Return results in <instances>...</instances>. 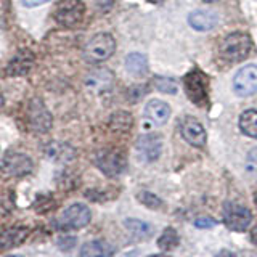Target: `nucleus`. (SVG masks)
Masks as SVG:
<instances>
[{
    "label": "nucleus",
    "mask_w": 257,
    "mask_h": 257,
    "mask_svg": "<svg viewBox=\"0 0 257 257\" xmlns=\"http://www.w3.org/2000/svg\"><path fill=\"white\" fill-rule=\"evenodd\" d=\"M203 2H207V4H211V2H215V0H203Z\"/></svg>",
    "instance_id": "nucleus-34"
},
{
    "label": "nucleus",
    "mask_w": 257,
    "mask_h": 257,
    "mask_svg": "<svg viewBox=\"0 0 257 257\" xmlns=\"http://www.w3.org/2000/svg\"><path fill=\"white\" fill-rule=\"evenodd\" d=\"M145 116L151 122L158 125H163L171 117V106L163 100H150L145 106Z\"/></svg>",
    "instance_id": "nucleus-14"
},
{
    "label": "nucleus",
    "mask_w": 257,
    "mask_h": 257,
    "mask_svg": "<svg viewBox=\"0 0 257 257\" xmlns=\"http://www.w3.org/2000/svg\"><path fill=\"white\" fill-rule=\"evenodd\" d=\"M125 228L135 235L137 238H148L151 235V227L148 223H145L142 220H137V219H127L124 222Z\"/></svg>",
    "instance_id": "nucleus-23"
},
{
    "label": "nucleus",
    "mask_w": 257,
    "mask_h": 257,
    "mask_svg": "<svg viewBox=\"0 0 257 257\" xmlns=\"http://www.w3.org/2000/svg\"><path fill=\"white\" fill-rule=\"evenodd\" d=\"M23 5H26L28 8H34V7H39V5H42V4H47V2H50V0H21Z\"/></svg>",
    "instance_id": "nucleus-29"
},
{
    "label": "nucleus",
    "mask_w": 257,
    "mask_h": 257,
    "mask_svg": "<svg viewBox=\"0 0 257 257\" xmlns=\"http://www.w3.org/2000/svg\"><path fill=\"white\" fill-rule=\"evenodd\" d=\"M148 257H169L166 254H155V255H148Z\"/></svg>",
    "instance_id": "nucleus-32"
},
{
    "label": "nucleus",
    "mask_w": 257,
    "mask_h": 257,
    "mask_svg": "<svg viewBox=\"0 0 257 257\" xmlns=\"http://www.w3.org/2000/svg\"><path fill=\"white\" fill-rule=\"evenodd\" d=\"M95 164L108 177H117L125 171V158L114 150L100 151L95 158Z\"/></svg>",
    "instance_id": "nucleus-8"
},
{
    "label": "nucleus",
    "mask_w": 257,
    "mask_h": 257,
    "mask_svg": "<svg viewBox=\"0 0 257 257\" xmlns=\"http://www.w3.org/2000/svg\"><path fill=\"white\" fill-rule=\"evenodd\" d=\"M137 156L142 163H153L161 156V150H163V140L158 135H143L137 142Z\"/></svg>",
    "instance_id": "nucleus-9"
},
{
    "label": "nucleus",
    "mask_w": 257,
    "mask_h": 257,
    "mask_svg": "<svg viewBox=\"0 0 257 257\" xmlns=\"http://www.w3.org/2000/svg\"><path fill=\"white\" fill-rule=\"evenodd\" d=\"M233 90L238 96H251L257 93V66L246 64L233 79Z\"/></svg>",
    "instance_id": "nucleus-7"
},
{
    "label": "nucleus",
    "mask_w": 257,
    "mask_h": 257,
    "mask_svg": "<svg viewBox=\"0 0 257 257\" xmlns=\"http://www.w3.org/2000/svg\"><path fill=\"white\" fill-rule=\"evenodd\" d=\"M155 84H156V88L159 92H163V93H177V82L174 79L171 77H156L155 80Z\"/></svg>",
    "instance_id": "nucleus-24"
},
{
    "label": "nucleus",
    "mask_w": 257,
    "mask_h": 257,
    "mask_svg": "<svg viewBox=\"0 0 257 257\" xmlns=\"http://www.w3.org/2000/svg\"><path fill=\"white\" fill-rule=\"evenodd\" d=\"M251 37L244 32H231L222 40L220 44V55L223 60L230 63L243 61L246 56L251 53Z\"/></svg>",
    "instance_id": "nucleus-2"
},
{
    "label": "nucleus",
    "mask_w": 257,
    "mask_h": 257,
    "mask_svg": "<svg viewBox=\"0 0 257 257\" xmlns=\"http://www.w3.org/2000/svg\"><path fill=\"white\" fill-rule=\"evenodd\" d=\"M112 82H114V76H112V72L109 69H104V68L92 71L85 79L87 88L93 93L106 92L108 88H111Z\"/></svg>",
    "instance_id": "nucleus-12"
},
{
    "label": "nucleus",
    "mask_w": 257,
    "mask_h": 257,
    "mask_svg": "<svg viewBox=\"0 0 257 257\" xmlns=\"http://www.w3.org/2000/svg\"><path fill=\"white\" fill-rule=\"evenodd\" d=\"M76 243V238H68V239H60L58 244H60V249H64V251H68V249H72Z\"/></svg>",
    "instance_id": "nucleus-28"
},
{
    "label": "nucleus",
    "mask_w": 257,
    "mask_h": 257,
    "mask_svg": "<svg viewBox=\"0 0 257 257\" xmlns=\"http://www.w3.org/2000/svg\"><path fill=\"white\" fill-rule=\"evenodd\" d=\"M2 104H4V96L0 95V106H2Z\"/></svg>",
    "instance_id": "nucleus-33"
},
{
    "label": "nucleus",
    "mask_w": 257,
    "mask_h": 257,
    "mask_svg": "<svg viewBox=\"0 0 257 257\" xmlns=\"http://www.w3.org/2000/svg\"><path fill=\"white\" fill-rule=\"evenodd\" d=\"M125 69L134 77H145L148 74V60L142 53H131L125 58Z\"/></svg>",
    "instance_id": "nucleus-18"
},
{
    "label": "nucleus",
    "mask_w": 257,
    "mask_h": 257,
    "mask_svg": "<svg viewBox=\"0 0 257 257\" xmlns=\"http://www.w3.org/2000/svg\"><path fill=\"white\" fill-rule=\"evenodd\" d=\"M32 61H34V56L29 50H23L18 55L12 58L10 64H8L7 72L10 76H23V74H28V71L32 66Z\"/></svg>",
    "instance_id": "nucleus-16"
},
{
    "label": "nucleus",
    "mask_w": 257,
    "mask_h": 257,
    "mask_svg": "<svg viewBox=\"0 0 257 257\" xmlns=\"http://www.w3.org/2000/svg\"><path fill=\"white\" fill-rule=\"evenodd\" d=\"M85 5L82 0H60L55 10V20L64 28H76L84 20Z\"/></svg>",
    "instance_id": "nucleus-4"
},
{
    "label": "nucleus",
    "mask_w": 257,
    "mask_h": 257,
    "mask_svg": "<svg viewBox=\"0 0 257 257\" xmlns=\"http://www.w3.org/2000/svg\"><path fill=\"white\" fill-rule=\"evenodd\" d=\"M180 132L183 139L187 140L191 147L203 148L206 145V131H204V127L201 125L199 120H196L195 117H191V116L183 117L180 122Z\"/></svg>",
    "instance_id": "nucleus-11"
},
{
    "label": "nucleus",
    "mask_w": 257,
    "mask_h": 257,
    "mask_svg": "<svg viewBox=\"0 0 257 257\" xmlns=\"http://www.w3.org/2000/svg\"><path fill=\"white\" fill-rule=\"evenodd\" d=\"M29 119H31V127L36 132H47L52 127V114L48 109L44 106L42 101H32L31 109H29Z\"/></svg>",
    "instance_id": "nucleus-13"
},
{
    "label": "nucleus",
    "mask_w": 257,
    "mask_h": 257,
    "mask_svg": "<svg viewBox=\"0 0 257 257\" xmlns=\"http://www.w3.org/2000/svg\"><path fill=\"white\" fill-rule=\"evenodd\" d=\"M47 156L53 159V161H58V163H68L72 158H74V150H72L69 145L66 143H52L47 147Z\"/></svg>",
    "instance_id": "nucleus-20"
},
{
    "label": "nucleus",
    "mask_w": 257,
    "mask_h": 257,
    "mask_svg": "<svg viewBox=\"0 0 257 257\" xmlns=\"http://www.w3.org/2000/svg\"><path fill=\"white\" fill-rule=\"evenodd\" d=\"M223 222L230 230L244 231L252 222V214L244 206L228 203L223 207Z\"/></svg>",
    "instance_id": "nucleus-6"
},
{
    "label": "nucleus",
    "mask_w": 257,
    "mask_h": 257,
    "mask_svg": "<svg viewBox=\"0 0 257 257\" xmlns=\"http://www.w3.org/2000/svg\"><path fill=\"white\" fill-rule=\"evenodd\" d=\"M188 23H190V26L196 31H211L217 26V23H219V16L209 10H198V12L190 13Z\"/></svg>",
    "instance_id": "nucleus-15"
},
{
    "label": "nucleus",
    "mask_w": 257,
    "mask_h": 257,
    "mask_svg": "<svg viewBox=\"0 0 257 257\" xmlns=\"http://www.w3.org/2000/svg\"><path fill=\"white\" fill-rule=\"evenodd\" d=\"M183 88L185 93L193 104L199 108H204L209 104V77L203 71L193 69L183 77Z\"/></svg>",
    "instance_id": "nucleus-1"
},
{
    "label": "nucleus",
    "mask_w": 257,
    "mask_h": 257,
    "mask_svg": "<svg viewBox=\"0 0 257 257\" xmlns=\"http://www.w3.org/2000/svg\"><path fill=\"white\" fill-rule=\"evenodd\" d=\"M2 171L12 177H23L32 171V161L23 153H8L2 161Z\"/></svg>",
    "instance_id": "nucleus-10"
},
{
    "label": "nucleus",
    "mask_w": 257,
    "mask_h": 257,
    "mask_svg": "<svg viewBox=\"0 0 257 257\" xmlns=\"http://www.w3.org/2000/svg\"><path fill=\"white\" fill-rule=\"evenodd\" d=\"M28 236V228L24 227H13V228H8L5 231L0 233V249H12L20 246L24 239Z\"/></svg>",
    "instance_id": "nucleus-17"
},
{
    "label": "nucleus",
    "mask_w": 257,
    "mask_h": 257,
    "mask_svg": "<svg viewBox=\"0 0 257 257\" xmlns=\"http://www.w3.org/2000/svg\"><path fill=\"white\" fill-rule=\"evenodd\" d=\"M251 241H252V243L257 246V227L251 231Z\"/></svg>",
    "instance_id": "nucleus-31"
},
{
    "label": "nucleus",
    "mask_w": 257,
    "mask_h": 257,
    "mask_svg": "<svg viewBox=\"0 0 257 257\" xmlns=\"http://www.w3.org/2000/svg\"><path fill=\"white\" fill-rule=\"evenodd\" d=\"M246 171L252 175H257V148L249 151L246 159Z\"/></svg>",
    "instance_id": "nucleus-26"
},
{
    "label": "nucleus",
    "mask_w": 257,
    "mask_h": 257,
    "mask_svg": "<svg viewBox=\"0 0 257 257\" xmlns=\"http://www.w3.org/2000/svg\"><path fill=\"white\" fill-rule=\"evenodd\" d=\"M179 241L180 238L174 228H166L158 239V247L163 249V251H172V249L179 246Z\"/></svg>",
    "instance_id": "nucleus-22"
},
{
    "label": "nucleus",
    "mask_w": 257,
    "mask_h": 257,
    "mask_svg": "<svg viewBox=\"0 0 257 257\" xmlns=\"http://www.w3.org/2000/svg\"><path fill=\"white\" fill-rule=\"evenodd\" d=\"M8 257H21V255H8Z\"/></svg>",
    "instance_id": "nucleus-35"
},
{
    "label": "nucleus",
    "mask_w": 257,
    "mask_h": 257,
    "mask_svg": "<svg viewBox=\"0 0 257 257\" xmlns=\"http://www.w3.org/2000/svg\"><path fill=\"white\" fill-rule=\"evenodd\" d=\"M139 201L142 204H145L150 209H158L163 206V201H161L156 195H153L150 191H142L139 193Z\"/></svg>",
    "instance_id": "nucleus-25"
},
{
    "label": "nucleus",
    "mask_w": 257,
    "mask_h": 257,
    "mask_svg": "<svg viewBox=\"0 0 257 257\" xmlns=\"http://www.w3.org/2000/svg\"><path fill=\"white\" fill-rule=\"evenodd\" d=\"M255 204H257V195H255Z\"/></svg>",
    "instance_id": "nucleus-36"
},
{
    "label": "nucleus",
    "mask_w": 257,
    "mask_h": 257,
    "mask_svg": "<svg viewBox=\"0 0 257 257\" xmlns=\"http://www.w3.org/2000/svg\"><path fill=\"white\" fill-rule=\"evenodd\" d=\"M114 249L104 241H88L80 247V257H111Z\"/></svg>",
    "instance_id": "nucleus-19"
},
{
    "label": "nucleus",
    "mask_w": 257,
    "mask_h": 257,
    "mask_svg": "<svg viewBox=\"0 0 257 257\" xmlns=\"http://www.w3.org/2000/svg\"><path fill=\"white\" fill-rule=\"evenodd\" d=\"M239 128L244 135L257 139V109H246L241 112Z\"/></svg>",
    "instance_id": "nucleus-21"
},
{
    "label": "nucleus",
    "mask_w": 257,
    "mask_h": 257,
    "mask_svg": "<svg viewBox=\"0 0 257 257\" xmlns=\"http://www.w3.org/2000/svg\"><path fill=\"white\" fill-rule=\"evenodd\" d=\"M217 222L212 219H207V217H201V219H196L195 225L198 228H209V227H214Z\"/></svg>",
    "instance_id": "nucleus-27"
},
{
    "label": "nucleus",
    "mask_w": 257,
    "mask_h": 257,
    "mask_svg": "<svg viewBox=\"0 0 257 257\" xmlns=\"http://www.w3.org/2000/svg\"><path fill=\"white\" fill-rule=\"evenodd\" d=\"M92 212L85 204H72L64 209L58 219V227L61 230H79L90 223Z\"/></svg>",
    "instance_id": "nucleus-5"
},
{
    "label": "nucleus",
    "mask_w": 257,
    "mask_h": 257,
    "mask_svg": "<svg viewBox=\"0 0 257 257\" xmlns=\"http://www.w3.org/2000/svg\"><path fill=\"white\" fill-rule=\"evenodd\" d=\"M215 257H235L230 251H227V249H223V251H220L219 254H217Z\"/></svg>",
    "instance_id": "nucleus-30"
},
{
    "label": "nucleus",
    "mask_w": 257,
    "mask_h": 257,
    "mask_svg": "<svg viewBox=\"0 0 257 257\" xmlns=\"http://www.w3.org/2000/svg\"><path fill=\"white\" fill-rule=\"evenodd\" d=\"M116 50V40L108 32H100L87 42L84 48V56L88 63L106 61Z\"/></svg>",
    "instance_id": "nucleus-3"
}]
</instances>
